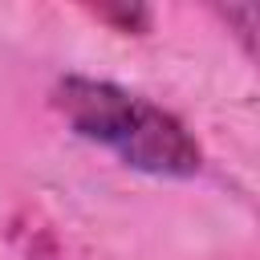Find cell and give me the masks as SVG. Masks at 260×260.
<instances>
[{
	"label": "cell",
	"mask_w": 260,
	"mask_h": 260,
	"mask_svg": "<svg viewBox=\"0 0 260 260\" xmlns=\"http://www.w3.org/2000/svg\"><path fill=\"white\" fill-rule=\"evenodd\" d=\"M215 16L236 32V41H240V45L252 53V61L260 65V8H256V4H252V8H236V4H232V8H215Z\"/></svg>",
	"instance_id": "obj_2"
},
{
	"label": "cell",
	"mask_w": 260,
	"mask_h": 260,
	"mask_svg": "<svg viewBox=\"0 0 260 260\" xmlns=\"http://www.w3.org/2000/svg\"><path fill=\"white\" fill-rule=\"evenodd\" d=\"M93 16L114 24L118 32H146L150 28V8H142V4H106V8H93Z\"/></svg>",
	"instance_id": "obj_3"
},
{
	"label": "cell",
	"mask_w": 260,
	"mask_h": 260,
	"mask_svg": "<svg viewBox=\"0 0 260 260\" xmlns=\"http://www.w3.org/2000/svg\"><path fill=\"white\" fill-rule=\"evenodd\" d=\"M49 102L77 138L106 146L130 171L154 179H195L203 171V146L195 134L171 110L118 81L65 73L57 77Z\"/></svg>",
	"instance_id": "obj_1"
}]
</instances>
